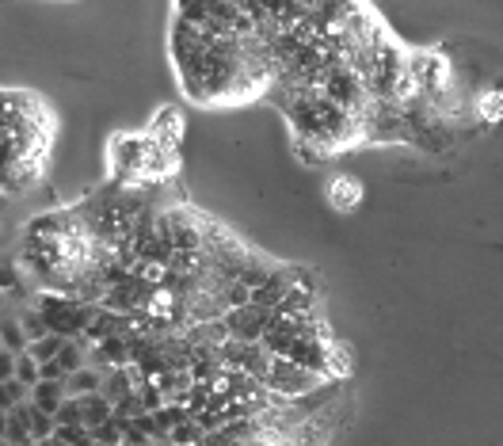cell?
<instances>
[{"mask_svg": "<svg viewBox=\"0 0 503 446\" xmlns=\"http://www.w3.org/2000/svg\"><path fill=\"white\" fill-rule=\"evenodd\" d=\"M103 378H107V370H103V367H96V363H84L80 370H73L69 378H65V386H69V393H73V397H84V393H100V389H103Z\"/></svg>", "mask_w": 503, "mask_h": 446, "instance_id": "5", "label": "cell"}, {"mask_svg": "<svg viewBox=\"0 0 503 446\" xmlns=\"http://www.w3.org/2000/svg\"><path fill=\"white\" fill-rule=\"evenodd\" d=\"M324 195H328V206H336L340 214H351V210L362 202V183L355 176H332L324 187Z\"/></svg>", "mask_w": 503, "mask_h": 446, "instance_id": "3", "label": "cell"}, {"mask_svg": "<svg viewBox=\"0 0 503 446\" xmlns=\"http://www.w3.org/2000/svg\"><path fill=\"white\" fill-rule=\"evenodd\" d=\"M149 138H157V141H164V145H180V134H183V119H180V111H172V108H164L157 119L149 122V130H145Z\"/></svg>", "mask_w": 503, "mask_h": 446, "instance_id": "6", "label": "cell"}, {"mask_svg": "<svg viewBox=\"0 0 503 446\" xmlns=\"http://www.w3.org/2000/svg\"><path fill=\"white\" fill-rule=\"evenodd\" d=\"M65 397H69V386H65V378H42L38 386H35V393H31L35 405L47 409V412H54V416H58V409L65 405Z\"/></svg>", "mask_w": 503, "mask_h": 446, "instance_id": "4", "label": "cell"}, {"mask_svg": "<svg viewBox=\"0 0 503 446\" xmlns=\"http://www.w3.org/2000/svg\"><path fill=\"white\" fill-rule=\"evenodd\" d=\"M328 381H336V378H324V374L313 370V367H301L298 358H290V355H275V367H271V374H267V386H271L282 400L309 397V393L324 389Z\"/></svg>", "mask_w": 503, "mask_h": 446, "instance_id": "1", "label": "cell"}, {"mask_svg": "<svg viewBox=\"0 0 503 446\" xmlns=\"http://www.w3.org/2000/svg\"><path fill=\"white\" fill-rule=\"evenodd\" d=\"M271 316H275L271 306L245 302V306H233V309L225 313V325H229V336H233V339H248V344H252V339H264Z\"/></svg>", "mask_w": 503, "mask_h": 446, "instance_id": "2", "label": "cell"}, {"mask_svg": "<svg viewBox=\"0 0 503 446\" xmlns=\"http://www.w3.org/2000/svg\"><path fill=\"white\" fill-rule=\"evenodd\" d=\"M473 115L485 122V126H496L503 122V88H488V92H480L477 103H473Z\"/></svg>", "mask_w": 503, "mask_h": 446, "instance_id": "7", "label": "cell"}]
</instances>
